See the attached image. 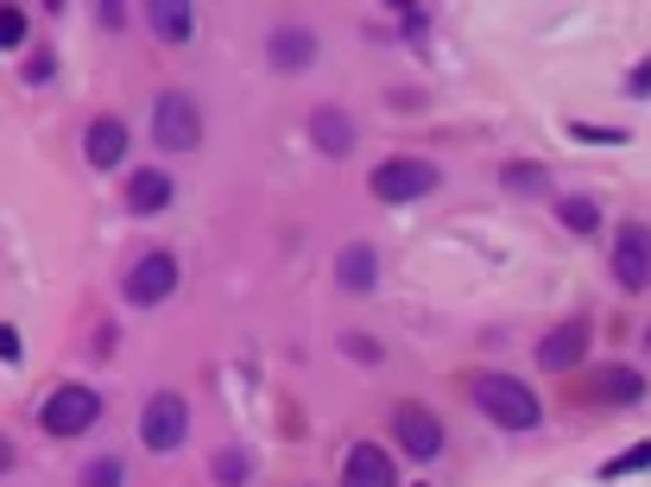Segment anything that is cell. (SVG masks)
I'll return each mask as SVG.
<instances>
[{
    "label": "cell",
    "mask_w": 651,
    "mask_h": 487,
    "mask_svg": "<svg viewBox=\"0 0 651 487\" xmlns=\"http://www.w3.org/2000/svg\"><path fill=\"white\" fill-rule=\"evenodd\" d=\"M437 184H443V171H437L430 158H405L399 153V158H386V165L374 171V197L379 203H418V197H430Z\"/></svg>",
    "instance_id": "obj_3"
},
{
    "label": "cell",
    "mask_w": 651,
    "mask_h": 487,
    "mask_svg": "<svg viewBox=\"0 0 651 487\" xmlns=\"http://www.w3.org/2000/svg\"><path fill=\"white\" fill-rule=\"evenodd\" d=\"M468 399H475L494 424H506V431H531V424L544 418L538 392H531L519 374H475V380H468Z\"/></svg>",
    "instance_id": "obj_1"
},
{
    "label": "cell",
    "mask_w": 651,
    "mask_h": 487,
    "mask_svg": "<svg viewBox=\"0 0 651 487\" xmlns=\"http://www.w3.org/2000/svg\"><path fill=\"white\" fill-rule=\"evenodd\" d=\"M639 374H632V367H607V380H602V399H620V406H632V399H639Z\"/></svg>",
    "instance_id": "obj_19"
},
{
    "label": "cell",
    "mask_w": 651,
    "mask_h": 487,
    "mask_svg": "<svg viewBox=\"0 0 651 487\" xmlns=\"http://www.w3.org/2000/svg\"><path fill=\"white\" fill-rule=\"evenodd\" d=\"M172 197H177L172 171H133L126 178V209L133 215H158V209H172Z\"/></svg>",
    "instance_id": "obj_15"
},
{
    "label": "cell",
    "mask_w": 651,
    "mask_h": 487,
    "mask_svg": "<svg viewBox=\"0 0 651 487\" xmlns=\"http://www.w3.org/2000/svg\"><path fill=\"white\" fill-rule=\"evenodd\" d=\"M342 348H349L354 361H379V342H361V335H342Z\"/></svg>",
    "instance_id": "obj_27"
},
{
    "label": "cell",
    "mask_w": 651,
    "mask_h": 487,
    "mask_svg": "<svg viewBox=\"0 0 651 487\" xmlns=\"http://www.w3.org/2000/svg\"><path fill=\"white\" fill-rule=\"evenodd\" d=\"M335 285H342V291H374L379 285V254L367 241H349V247L335 254Z\"/></svg>",
    "instance_id": "obj_14"
},
{
    "label": "cell",
    "mask_w": 651,
    "mask_h": 487,
    "mask_svg": "<svg viewBox=\"0 0 651 487\" xmlns=\"http://www.w3.org/2000/svg\"><path fill=\"white\" fill-rule=\"evenodd\" d=\"M152 32H158L165 45H184V38L197 32V7H190V0H158V7H152Z\"/></svg>",
    "instance_id": "obj_16"
},
{
    "label": "cell",
    "mask_w": 651,
    "mask_h": 487,
    "mask_svg": "<svg viewBox=\"0 0 651 487\" xmlns=\"http://www.w3.org/2000/svg\"><path fill=\"white\" fill-rule=\"evenodd\" d=\"M556 222L570 234H595L602 229V209H595V197H563V203H556Z\"/></svg>",
    "instance_id": "obj_17"
},
{
    "label": "cell",
    "mask_w": 651,
    "mask_h": 487,
    "mask_svg": "<svg viewBox=\"0 0 651 487\" xmlns=\"http://www.w3.org/2000/svg\"><path fill=\"white\" fill-rule=\"evenodd\" d=\"M190 431V406H184V392H152L146 411H140V443H146L152 456H172L177 443Z\"/></svg>",
    "instance_id": "obj_4"
},
{
    "label": "cell",
    "mask_w": 651,
    "mask_h": 487,
    "mask_svg": "<svg viewBox=\"0 0 651 487\" xmlns=\"http://www.w3.org/2000/svg\"><path fill=\"white\" fill-rule=\"evenodd\" d=\"M393 436H399V450L411 462H437L443 456V424H437V411H424V406H399L393 411Z\"/></svg>",
    "instance_id": "obj_9"
},
{
    "label": "cell",
    "mask_w": 651,
    "mask_h": 487,
    "mask_svg": "<svg viewBox=\"0 0 651 487\" xmlns=\"http://www.w3.org/2000/svg\"><path fill=\"white\" fill-rule=\"evenodd\" d=\"M25 38V7H0V52Z\"/></svg>",
    "instance_id": "obj_24"
},
{
    "label": "cell",
    "mask_w": 651,
    "mask_h": 487,
    "mask_svg": "<svg viewBox=\"0 0 651 487\" xmlns=\"http://www.w3.org/2000/svg\"><path fill=\"white\" fill-rule=\"evenodd\" d=\"M82 158L96 165V171H114L126 158V128L114 121V114H96L89 121V133H82Z\"/></svg>",
    "instance_id": "obj_13"
},
{
    "label": "cell",
    "mask_w": 651,
    "mask_h": 487,
    "mask_svg": "<svg viewBox=\"0 0 651 487\" xmlns=\"http://www.w3.org/2000/svg\"><path fill=\"white\" fill-rule=\"evenodd\" d=\"M51 436H82V431H96L101 424V399H96V386H57L45 399V418H38Z\"/></svg>",
    "instance_id": "obj_5"
},
{
    "label": "cell",
    "mask_w": 651,
    "mask_h": 487,
    "mask_svg": "<svg viewBox=\"0 0 651 487\" xmlns=\"http://www.w3.org/2000/svg\"><path fill=\"white\" fill-rule=\"evenodd\" d=\"M209 475H216L222 487H241L247 482V450H222V456L209 462Z\"/></svg>",
    "instance_id": "obj_21"
},
{
    "label": "cell",
    "mask_w": 651,
    "mask_h": 487,
    "mask_svg": "<svg viewBox=\"0 0 651 487\" xmlns=\"http://www.w3.org/2000/svg\"><path fill=\"white\" fill-rule=\"evenodd\" d=\"M121 291H126V305H140V310L165 305V298L177 291V259L165 254V247H152V254H140L133 266H126Z\"/></svg>",
    "instance_id": "obj_6"
},
{
    "label": "cell",
    "mask_w": 651,
    "mask_h": 487,
    "mask_svg": "<svg viewBox=\"0 0 651 487\" xmlns=\"http://www.w3.org/2000/svg\"><path fill=\"white\" fill-rule=\"evenodd\" d=\"M7 462H13V450H7V443H0V468H7Z\"/></svg>",
    "instance_id": "obj_29"
},
{
    "label": "cell",
    "mask_w": 651,
    "mask_h": 487,
    "mask_svg": "<svg viewBox=\"0 0 651 487\" xmlns=\"http://www.w3.org/2000/svg\"><path fill=\"white\" fill-rule=\"evenodd\" d=\"M152 140L165 146V153H197L202 146V108L184 96V89H165L158 102H152Z\"/></svg>",
    "instance_id": "obj_2"
},
{
    "label": "cell",
    "mask_w": 651,
    "mask_h": 487,
    "mask_svg": "<svg viewBox=\"0 0 651 487\" xmlns=\"http://www.w3.org/2000/svg\"><path fill=\"white\" fill-rule=\"evenodd\" d=\"M126 482V462L121 456H96L82 468V487H121Z\"/></svg>",
    "instance_id": "obj_20"
},
{
    "label": "cell",
    "mask_w": 651,
    "mask_h": 487,
    "mask_svg": "<svg viewBox=\"0 0 651 487\" xmlns=\"http://www.w3.org/2000/svg\"><path fill=\"white\" fill-rule=\"evenodd\" d=\"M614 279L627 291H646L651 285V229L646 222H620L614 234Z\"/></svg>",
    "instance_id": "obj_8"
},
{
    "label": "cell",
    "mask_w": 651,
    "mask_h": 487,
    "mask_svg": "<svg viewBox=\"0 0 651 487\" xmlns=\"http://www.w3.org/2000/svg\"><path fill=\"white\" fill-rule=\"evenodd\" d=\"M399 20H405V38H424V7H399Z\"/></svg>",
    "instance_id": "obj_26"
},
{
    "label": "cell",
    "mask_w": 651,
    "mask_h": 487,
    "mask_svg": "<svg viewBox=\"0 0 651 487\" xmlns=\"http://www.w3.org/2000/svg\"><path fill=\"white\" fill-rule=\"evenodd\" d=\"M310 146H317V153L323 158H349L354 153V121H349V108H317V114H310Z\"/></svg>",
    "instance_id": "obj_12"
},
{
    "label": "cell",
    "mask_w": 651,
    "mask_h": 487,
    "mask_svg": "<svg viewBox=\"0 0 651 487\" xmlns=\"http://www.w3.org/2000/svg\"><path fill=\"white\" fill-rule=\"evenodd\" d=\"M582 355H588V323H582V317L556 323V330L538 342V367H544V374H576Z\"/></svg>",
    "instance_id": "obj_10"
},
{
    "label": "cell",
    "mask_w": 651,
    "mask_h": 487,
    "mask_svg": "<svg viewBox=\"0 0 651 487\" xmlns=\"http://www.w3.org/2000/svg\"><path fill=\"white\" fill-rule=\"evenodd\" d=\"M266 64H273L278 77H298V70H310V64H317V32L298 26V20H278V26L266 32Z\"/></svg>",
    "instance_id": "obj_7"
},
{
    "label": "cell",
    "mask_w": 651,
    "mask_h": 487,
    "mask_svg": "<svg viewBox=\"0 0 651 487\" xmlns=\"http://www.w3.org/2000/svg\"><path fill=\"white\" fill-rule=\"evenodd\" d=\"M506 190H512V197H544V165H531V158H526V165H506Z\"/></svg>",
    "instance_id": "obj_18"
},
{
    "label": "cell",
    "mask_w": 651,
    "mask_h": 487,
    "mask_svg": "<svg viewBox=\"0 0 651 487\" xmlns=\"http://www.w3.org/2000/svg\"><path fill=\"white\" fill-rule=\"evenodd\" d=\"M20 355H25L20 330H7V323H0V361H7V367H20Z\"/></svg>",
    "instance_id": "obj_25"
},
{
    "label": "cell",
    "mask_w": 651,
    "mask_h": 487,
    "mask_svg": "<svg viewBox=\"0 0 651 487\" xmlns=\"http://www.w3.org/2000/svg\"><path fill=\"white\" fill-rule=\"evenodd\" d=\"M342 487H399V468L379 443H354L342 456Z\"/></svg>",
    "instance_id": "obj_11"
},
{
    "label": "cell",
    "mask_w": 651,
    "mask_h": 487,
    "mask_svg": "<svg viewBox=\"0 0 651 487\" xmlns=\"http://www.w3.org/2000/svg\"><path fill=\"white\" fill-rule=\"evenodd\" d=\"M639 468H651V436H646V443H632L627 456H614L602 475H607V482H620V475H639Z\"/></svg>",
    "instance_id": "obj_22"
},
{
    "label": "cell",
    "mask_w": 651,
    "mask_h": 487,
    "mask_svg": "<svg viewBox=\"0 0 651 487\" xmlns=\"http://www.w3.org/2000/svg\"><path fill=\"white\" fill-rule=\"evenodd\" d=\"M632 96H651V64H639V70H632Z\"/></svg>",
    "instance_id": "obj_28"
},
{
    "label": "cell",
    "mask_w": 651,
    "mask_h": 487,
    "mask_svg": "<svg viewBox=\"0 0 651 487\" xmlns=\"http://www.w3.org/2000/svg\"><path fill=\"white\" fill-rule=\"evenodd\" d=\"M570 140H588V146H627L620 128H588V121H570Z\"/></svg>",
    "instance_id": "obj_23"
}]
</instances>
